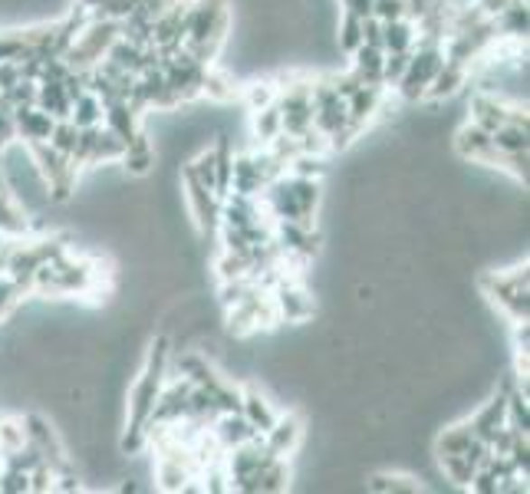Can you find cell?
I'll return each mask as SVG.
<instances>
[{"mask_svg": "<svg viewBox=\"0 0 530 494\" xmlns=\"http://www.w3.org/2000/svg\"><path fill=\"white\" fill-rule=\"evenodd\" d=\"M478 290L487 297L494 310L501 313L507 323H527L530 320V277H527V257L517 261L507 271H485L478 277Z\"/></svg>", "mask_w": 530, "mask_h": 494, "instance_id": "1", "label": "cell"}, {"mask_svg": "<svg viewBox=\"0 0 530 494\" xmlns=\"http://www.w3.org/2000/svg\"><path fill=\"white\" fill-rule=\"evenodd\" d=\"M441 63H445V46H441V40L419 37L415 46H412L409 66H405L402 80L395 82L393 92L402 102H409V106L421 102L425 100V92H429L431 80H435V73L441 70Z\"/></svg>", "mask_w": 530, "mask_h": 494, "instance_id": "2", "label": "cell"}, {"mask_svg": "<svg viewBox=\"0 0 530 494\" xmlns=\"http://www.w3.org/2000/svg\"><path fill=\"white\" fill-rule=\"evenodd\" d=\"M270 297H274L280 323L300 327V323L317 320V297H313V290L307 287L303 277H284V280L270 290Z\"/></svg>", "mask_w": 530, "mask_h": 494, "instance_id": "3", "label": "cell"}, {"mask_svg": "<svg viewBox=\"0 0 530 494\" xmlns=\"http://www.w3.org/2000/svg\"><path fill=\"white\" fill-rule=\"evenodd\" d=\"M260 442H264V449L270 455L293 461L303 451V442H307V415L300 409H280L277 422L260 435Z\"/></svg>", "mask_w": 530, "mask_h": 494, "instance_id": "4", "label": "cell"}, {"mask_svg": "<svg viewBox=\"0 0 530 494\" xmlns=\"http://www.w3.org/2000/svg\"><path fill=\"white\" fill-rule=\"evenodd\" d=\"M449 142H451V152H455L458 162L478 165V168H487V172L494 168L497 152H494L491 132H485L481 126H475V122L465 119L458 128H451Z\"/></svg>", "mask_w": 530, "mask_h": 494, "instance_id": "5", "label": "cell"}, {"mask_svg": "<svg viewBox=\"0 0 530 494\" xmlns=\"http://www.w3.org/2000/svg\"><path fill=\"white\" fill-rule=\"evenodd\" d=\"M241 415L251 422V429H254L257 435H264V432L277 422V415H280V405H277V399L267 393L260 383L244 379V383H241Z\"/></svg>", "mask_w": 530, "mask_h": 494, "instance_id": "6", "label": "cell"}, {"mask_svg": "<svg viewBox=\"0 0 530 494\" xmlns=\"http://www.w3.org/2000/svg\"><path fill=\"white\" fill-rule=\"evenodd\" d=\"M119 165H122V172H126L128 178H136V182H146L148 175H156L158 146H156V138H152V132H148L146 126L138 128L136 136L126 142V152H122Z\"/></svg>", "mask_w": 530, "mask_h": 494, "instance_id": "7", "label": "cell"}, {"mask_svg": "<svg viewBox=\"0 0 530 494\" xmlns=\"http://www.w3.org/2000/svg\"><path fill=\"white\" fill-rule=\"evenodd\" d=\"M267 185H270V178L260 172L254 152H234V168H231V188L228 192L260 198V192H264Z\"/></svg>", "mask_w": 530, "mask_h": 494, "instance_id": "8", "label": "cell"}, {"mask_svg": "<svg viewBox=\"0 0 530 494\" xmlns=\"http://www.w3.org/2000/svg\"><path fill=\"white\" fill-rule=\"evenodd\" d=\"M211 435H214L221 451H231V449H238V445H244V442L257 439V432L251 429V422H247L241 412H224V415H218V419L211 422Z\"/></svg>", "mask_w": 530, "mask_h": 494, "instance_id": "9", "label": "cell"}, {"mask_svg": "<svg viewBox=\"0 0 530 494\" xmlns=\"http://www.w3.org/2000/svg\"><path fill=\"white\" fill-rule=\"evenodd\" d=\"M53 116L37 106H17L14 109V126H17V142L24 146H33V142H46L50 132H53Z\"/></svg>", "mask_w": 530, "mask_h": 494, "instance_id": "10", "label": "cell"}, {"mask_svg": "<svg viewBox=\"0 0 530 494\" xmlns=\"http://www.w3.org/2000/svg\"><path fill=\"white\" fill-rule=\"evenodd\" d=\"M349 70L359 76L363 86H383V60H385V50L383 46H373V43H359L353 53H349Z\"/></svg>", "mask_w": 530, "mask_h": 494, "instance_id": "11", "label": "cell"}, {"mask_svg": "<svg viewBox=\"0 0 530 494\" xmlns=\"http://www.w3.org/2000/svg\"><path fill=\"white\" fill-rule=\"evenodd\" d=\"M102 126L109 128V132H116L122 142H128L146 122H142V112L132 109L126 100H116L109 106H102Z\"/></svg>", "mask_w": 530, "mask_h": 494, "instance_id": "12", "label": "cell"}, {"mask_svg": "<svg viewBox=\"0 0 530 494\" xmlns=\"http://www.w3.org/2000/svg\"><path fill=\"white\" fill-rule=\"evenodd\" d=\"M37 109L50 112L53 119H70V92H66L63 80H40L37 82V102H33Z\"/></svg>", "mask_w": 530, "mask_h": 494, "instance_id": "13", "label": "cell"}, {"mask_svg": "<svg viewBox=\"0 0 530 494\" xmlns=\"http://www.w3.org/2000/svg\"><path fill=\"white\" fill-rule=\"evenodd\" d=\"M494 152L514 156V152H527L530 148V122H504L491 132Z\"/></svg>", "mask_w": 530, "mask_h": 494, "instance_id": "14", "label": "cell"}, {"mask_svg": "<svg viewBox=\"0 0 530 494\" xmlns=\"http://www.w3.org/2000/svg\"><path fill=\"white\" fill-rule=\"evenodd\" d=\"M419 40V27L412 24L409 17L389 20L383 24V50L385 53H399V50H412Z\"/></svg>", "mask_w": 530, "mask_h": 494, "instance_id": "15", "label": "cell"}, {"mask_svg": "<svg viewBox=\"0 0 530 494\" xmlns=\"http://www.w3.org/2000/svg\"><path fill=\"white\" fill-rule=\"evenodd\" d=\"M27 445V429L20 412H0V458L14 455Z\"/></svg>", "mask_w": 530, "mask_h": 494, "instance_id": "16", "label": "cell"}, {"mask_svg": "<svg viewBox=\"0 0 530 494\" xmlns=\"http://www.w3.org/2000/svg\"><path fill=\"white\" fill-rule=\"evenodd\" d=\"M70 122L76 128H90V126H102V100L92 90L80 92L70 106Z\"/></svg>", "mask_w": 530, "mask_h": 494, "instance_id": "17", "label": "cell"}, {"mask_svg": "<svg viewBox=\"0 0 530 494\" xmlns=\"http://www.w3.org/2000/svg\"><path fill=\"white\" fill-rule=\"evenodd\" d=\"M241 109L247 112H257V109H264V106H274L277 102V82L274 80H254V82H247V86H241Z\"/></svg>", "mask_w": 530, "mask_h": 494, "instance_id": "18", "label": "cell"}, {"mask_svg": "<svg viewBox=\"0 0 530 494\" xmlns=\"http://www.w3.org/2000/svg\"><path fill=\"white\" fill-rule=\"evenodd\" d=\"M435 468H439V475L445 478V481H451L455 488H468L471 475L478 471V468L465 458V451H458V455H439L435 458Z\"/></svg>", "mask_w": 530, "mask_h": 494, "instance_id": "19", "label": "cell"}, {"mask_svg": "<svg viewBox=\"0 0 530 494\" xmlns=\"http://www.w3.org/2000/svg\"><path fill=\"white\" fill-rule=\"evenodd\" d=\"M254 116V122H251V132H254L257 146H270L280 132H284V122H280V109L274 106H264V109L251 112Z\"/></svg>", "mask_w": 530, "mask_h": 494, "instance_id": "20", "label": "cell"}, {"mask_svg": "<svg viewBox=\"0 0 530 494\" xmlns=\"http://www.w3.org/2000/svg\"><path fill=\"white\" fill-rule=\"evenodd\" d=\"M333 43H336L339 53H353L359 43H363V20L353 17V14H336V33H333Z\"/></svg>", "mask_w": 530, "mask_h": 494, "instance_id": "21", "label": "cell"}, {"mask_svg": "<svg viewBox=\"0 0 530 494\" xmlns=\"http://www.w3.org/2000/svg\"><path fill=\"white\" fill-rule=\"evenodd\" d=\"M507 425H511L517 435H527L530 432V412H527V389H514L507 393Z\"/></svg>", "mask_w": 530, "mask_h": 494, "instance_id": "22", "label": "cell"}, {"mask_svg": "<svg viewBox=\"0 0 530 494\" xmlns=\"http://www.w3.org/2000/svg\"><path fill=\"white\" fill-rule=\"evenodd\" d=\"M76 138H80V128L73 126L70 119H56L53 122V132H50V146L56 148V152H63V156H73L76 148Z\"/></svg>", "mask_w": 530, "mask_h": 494, "instance_id": "23", "label": "cell"}, {"mask_svg": "<svg viewBox=\"0 0 530 494\" xmlns=\"http://www.w3.org/2000/svg\"><path fill=\"white\" fill-rule=\"evenodd\" d=\"M409 53H412V50L385 53V60H383V86H385V90H395V82L402 80L405 66H409Z\"/></svg>", "mask_w": 530, "mask_h": 494, "instance_id": "24", "label": "cell"}, {"mask_svg": "<svg viewBox=\"0 0 530 494\" xmlns=\"http://www.w3.org/2000/svg\"><path fill=\"white\" fill-rule=\"evenodd\" d=\"M30 494H50L53 491V468L46 465V461H40L33 471H30Z\"/></svg>", "mask_w": 530, "mask_h": 494, "instance_id": "25", "label": "cell"}, {"mask_svg": "<svg viewBox=\"0 0 530 494\" xmlns=\"http://www.w3.org/2000/svg\"><path fill=\"white\" fill-rule=\"evenodd\" d=\"M373 17L383 24L405 17V0H373Z\"/></svg>", "mask_w": 530, "mask_h": 494, "instance_id": "26", "label": "cell"}, {"mask_svg": "<svg viewBox=\"0 0 530 494\" xmlns=\"http://www.w3.org/2000/svg\"><path fill=\"white\" fill-rule=\"evenodd\" d=\"M10 142H17V126H14V109L7 106H0V152L10 146Z\"/></svg>", "mask_w": 530, "mask_h": 494, "instance_id": "27", "label": "cell"}, {"mask_svg": "<svg viewBox=\"0 0 530 494\" xmlns=\"http://www.w3.org/2000/svg\"><path fill=\"white\" fill-rule=\"evenodd\" d=\"M339 10L343 14H353V17L366 20L373 17V0H339Z\"/></svg>", "mask_w": 530, "mask_h": 494, "instance_id": "28", "label": "cell"}, {"mask_svg": "<svg viewBox=\"0 0 530 494\" xmlns=\"http://www.w3.org/2000/svg\"><path fill=\"white\" fill-rule=\"evenodd\" d=\"M0 188H4V178H0Z\"/></svg>", "mask_w": 530, "mask_h": 494, "instance_id": "29", "label": "cell"}]
</instances>
